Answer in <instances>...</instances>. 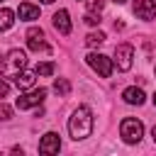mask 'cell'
Segmentation results:
<instances>
[{
    "mask_svg": "<svg viewBox=\"0 0 156 156\" xmlns=\"http://www.w3.org/2000/svg\"><path fill=\"white\" fill-rule=\"evenodd\" d=\"M68 132H71V136L76 141L90 136V132H93V112H90V107L80 105V107L73 110V115L68 117Z\"/></svg>",
    "mask_w": 156,
    "mask_h": 156,
    "instance_id": "1",
    "label": "cell"
},
{
    "mask_svg": "<svg viewBox=\"0 0 156 156\" xmlns=\"http://www.w3.org/2000/svg\"><path fill=\"white\" fill-rule=\"evenodd\" d=\"M24 66H27L24 51L12 49V51H7V56H5L2 63H0V76H2V78H15L20 71H24Z\"/></svg>",
    "mask_w": 156,
    "mask_h": 156,
    "instance_id": "2",
    "label": "cell"
},
{
    "mask_svg": "<svg viewBox=\"0 0 156 156\" xmlns=\"http://www.w3.org/2000/svg\"><path fill=\"white\" fill-rule=\"evenodd\" d=\"M119 134H122V139H124L127 144H136V141L144 136V124H141L139 119H134V117H127V119H122V124H119Z\"/></svg>",
    "mask_w": 156,
    "mask_h": 156,
    "instance_id": "3",
    "label": "cell"
},
{
    "mask_svg": "<svg viewBox=\"0 0 156 156\" xmlns=\"http://www.w3.org/2000/svg\"><path fill=\"white\" fill-rule=\"evenodd\" d=\"M85 61H88V66H90L93 71H98V76H102V78H110V76H112L115 61H110L107 56H102V54H88Z\"/></svg>",
    "mask_w": 156,
    "mask_h": 156,
    "instance_id": "4",
    "label": "cell"
},
{
    "mask_svg": "<svg viewBox=\"0 0 156 156\" xmlns=\"http://www.w3.org/2000/svg\"><path fill=\"white\" fill-rule=\"evenodd\" d=\"M44 98H46V88H34V90L20 95L15 105H17V110H29V107H34V105H41Z\"/></svg>",
    "mask_w": 156,
    "mask_h": 156,
    "instance_id": "5",
    "label": "cell"
},
{
    "mask_svg": "<svg viewBox=\"0 0 156 156\" xmlns=\"http://www.w3.org/2000/svg\"><path fill=\"white\" fill-rule=\"evenodd\" d=\"M132 58H134V46L132 44H119L115 46V66L119 71H129L132 68Z\"/></svg>",
    "mask_w": 156,
    "mask_h": 156,
    "instance_id": "6",
    "label": "cell"
},
{
    "mask_svg": "<svg viewBox=\"0 0 156 156\" xmlns=\"http://www.w3.org/2000/svg\"><path fill=\"white\" fill-rule=\"evenodd\" d=\"M27 46L32 49V51H49V44L44 41V32H41V27H32L29 32H27Z\"/></svg>",
    "mask_w": 156,
    "mask_h": 156,
    "instance_id": "7",
    "label": "cell"
},
{
    "mask_svg": "<svg viewBox=\"0 0 156 156\" xmlns=\"http://www.w3.org/2000/svg\"><path fill=\"white\" fill-rule=\"evenodd\" d=\"M58 149H61L58 134L56 132H46L41 136V141H39V154H58Z\"/></svg>",
    "mask_w": 156,
    "mask_h": 156,
    "instance_id": "8",
    "label": "cell"
},
{
    "mask_svg": "<svg viewBox=\"0 0 156 156\" xmlns=\"http://www.w3.org/2000/svg\"><path fill=\"white\" fill-rule=\"evenodd\" d=\"M134 15L139 20H154L156 17V0H134Z\"/></svg>",
    "mask_w": 156,
    "mask_h": 156,
    "instance_id": "9",
    "label": "cell"
},
{
    "mask_svg": "<svg viewBox=\"0 0 156 156\" xmlns=\"http://www.w3.org/2000/svg\"><path fill=\"white\" fill-rule=\"evenodd\" d=\"M15 85L20 88V90H29V88H34V83H37V71L32 73V71H20L15 78Z\"/></svg>",
    "mask_w": 156,
    "mask_h": 156,
    "instance_id": "10",
    "label": "cell"
},
{
    "mask_svg": "<svg viewBox=\"0 0 156 156\" xmlns=\"http://www.w3.org/2000/svg\"><path fill=\"white\" fill-rule=\"evenodd\" d=\"M122 98H124V102H129V105H144V100H146V95H144V90L141 88H124V93H122Z\"/></svg>",
    "mask_w": 156,
    "mask_h": 156,
    "instance_id": "11",
    "label": "cell"
},
{
    "mask_svg": "<svg viewBox=\"0 0 156 156\" xmlns=\"http://www.w3.org/2000/svg\"><path fill=\"white\" fill-rule=\"evenodd\" d=\"M54 27H56L61 34H71V17H68L66 10H58V12L54 15Z\"/></svg>",
    "mask_w": 156,
    "mask_h": 156,
    "instance_id": "12",
    "label": "cell"
},
{
    "mask_svg": "<svg viewBox=\"0 0 156 156\" xmlns=\"http://www.w3.org/2000/svg\"><path fill=\"white\" fill-rule=\"evenodd\" d=\"M17 15H20V20L32 22V20L39 17V7H37V5H29V2H22V5L17 7Z\"/></svg>",
    "mask_w": 156,
    "mask_h": 156,
    "instance_id": "13",
    "label": "cell"
},
{
    "mask_svg": "<svg viewBox=\"0 0 156 156\" xmlns=\"http://www.w3.org/2000/svg\"><path fill=\"white\" fill-rule=\"evenodd\" d=\"M15 24V12L7 7H0V32H7Z\"/></svg>",
    "mask_w": 156,
    "mask_h": 156,
    "instance_id": "14",
    "label": "cell"
},
{
    "mask_svg": "<svg viewBox=\"0 0 156 156\" xmlns=\"http://www.w3.org/2000/svg\"><path fill=\"white\" fill-rule=\"evenodd\" d=\"M54 90H56L58 95H68V93H71V83H68L66 78H56V80H54Z\"/></svg>",
    "mask_w": 156,
    "mask_h": 156,
    "instance_id": "15",
    "label": "cell"
},
{
    "mask_svg": "<svg viewBox=\"0 0 156 156\" xmlns=\"http://www.w3.org/2000/svg\"><path fill=\"white\" fill-rule=\"evenodd\" d=\"M102 41H105V34H102V32H90V34L85 37V44H88V46H100Z\"/></svg>",
    "mask_w": 156,
    "mask_h": 156,
    "instance_id": "16",
    "label": "cell"
},
{
    "mask_svg": "<svg viewBox=\"0 0 156 156\" xmlns=\"http://www.w3.org/2000/svg\"><path fill=\"white\" fill-rule=\"evenodd\" d=\"M54 71H56V66H54L51 61L37 63V73H39V76H54Z\"/></svg>",
    "mask_w": 156,
    "mask_h": 156,
    "instance_id": "17",
    "label": "cell"
},
{
    "mask_svg": "<svg viewBox=\"0 0 156 156\" xmlns=\"http://www.w3.org/2000/svg\"><path fill=\"white\" fill-rule=\"evenodd\" d=\"M85 24H90V27H95V24H100V12H88L85 17Z\"/></svg>",
    "mask_w": 156,
    "mask_h": 156,
    "instance_id": "18",
    "label": "cell"
},
{
    "mask_svg": "<svg viewBox=\"0 0 156 156\" xmlns=\"http://www.w3.org/2000/svg\"><path fill=\"white\" fill-rule=\"evenodd\" d=\"M85 2H88V12H100L105 5V0H85Z\"/></svg>",
    "mask_w": 156,
    "mask_h": 156,
    "instance_id": "19",
    "label": "cell"
},
{
    "mask_svg": "<svg viewBox=\"0 0 156 156\" xmlns=\"http://www.w3.org/2000/svg\"><path fill=\"white\" fill-rule=\"evenodd\" d=\"M10 117H12V107L0 102V119H10Z\"/></svg>",
    "mask_w": 156,
    "mask_h": 156,
    "instance_id": "20",
    "label": "cell"
},
{
    "mask_svg": "<svg viewBox=\"0 0 156 156\" xmlns=\"http://www.w3.org/2000/svg\"><path fill=\"white\" fill-rule=\"evenodd\" d=\"M7 93H10V85H7V83H5L2 78H0V98H5Z\"/></svg>",
    "mask_w": 156,
    "mask_h": 156,
    "instance_id": "21",
    "label": "cell"
},
{
    "mask_svg": "<svg viewBox=\"0 0 156 156\" xmlns=\"http://www.w3.org/2000/svg\"><path fill=\"white\" fill-rule=\"evenodd\" d=\"M41 2H44V5H51V2H54V0H41Z\"/></svg>",
    "mask_w": 156,
    "mask_h": 156,
    "instance_id": "22",
    "label": "cell"
},
{
    "mask_svg": "<svg viewBox=\"0 0 156 156\" xmlns=\"http://www.w3.org/2000/svg\"><path fill=\"white\" fill-rule=\"evenodd\" d=\"M151 134H154V144H156V127H154V132H151Z\"/></svg>",
    "mask_w": 156,
    "mask_h": 156,
    "instance_id": "23",
    "label": "cell"
},
{
    "mask_svg": "<svg viewBox=\"0 0 156 156\" xmlns=\"http://www.w3.org/2000/svg\"><path fill=\"white\" fill-rule=\"evenodd\" d=\"M115 2H117V5H122V2H127V0H115Z\"/></svg>",
    "mask_w": 156,
    "mask_h": 156,
    "instance_id": "24",
    "label": "cell"
},
{
    "mask_svg": "<svg viewBox=\"0 0 156 156\" xmlns=\"http://www.w3.org/2000/svg\"><path fill=\"white\" fill-rule=\"evenodd\" d=\"M151 100H154V105H156V93H154V98H151Z\"/></svg>",
    "mask_w": 156,
    "mask_h": 156,
    "instance_id": "25",
    "label": "cell"
},
{
    "mask_svg": "<svg viewBox=\"0 0 156 156\" xmlns=\"http://www.w3.org/2000/svg\"><path fill=\"white\" fill-rule=\"evenodd\" d=\"M0 63H2V56H0Z\"/></svg>",
    "mask_w": 156,
    "mask_h": 156,
    "instance_id": "26",
    "label": "cell"
},
{
    "mask_svg": "<svg viewBox=\"0 0 156 156\" xmlns=\"http://www.w3.org/2000/svg\"><path fill=\"white\" fill-rule=\"evenodd\" d=\"M0 2H2V0H0Z\"/></svg>",
    "mask_w": 156,
    "mask_h": 156,
    "instance_id": "27",
    "label": "cell"
}]
</instances>
